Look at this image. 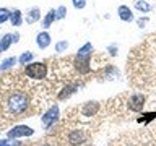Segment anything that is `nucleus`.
<instances>
[{"instance_id":"obj_1","label":"nucleus","mask_w":156,"mask_h":146,"mask_svg":"<svg viewBox=\"0 0 156 146\" xmlns=\"http://www.w3.org/2000/svg\"><path fill=\"white\" fill-rule=\"evenodd\" d=\"M28 107H29V96L21 91L12 92L5 101V109H7V114L10 117L21 115Z\"/></svg>"},{"instance_id":"obj_2","label":"nucleus","mask_w":156,"mask_h":146,"mask_svg":"<svg viewBox=\"0 0 156 146\" xmlns=\"http://www.w3.org/2000/svg\"><path fill=\"white\" fill-rule=\"evenodd\" d=\"M91 54H93V44L91 42H86L83 44L78 50L76 57H75V68L78 70V73L81 75H86L88 71L91 70Z\"/></svg>"},{"instance_id":"obj_3","label":"nucleus","mask_w":156,"mask_h":146,"mask_svg":"<svg viewBox=\"0 0 156 146\" xmlns=\"http://www.w3.org/2000/svg\"><path fill=\"white\" fill-rule=\"evenodd\" d=\"M24 75L31 80H44L47 76V65L44 62H31L24 65Z\"/></svg>"},{"instance_id":"obj_4","label":"nucleus","mask_w":156,"mask_h":146,"mask_svg":"<svg viewBox=\"0 0 156 146\" xmlns=\"http://www.w3.org/2000/svg\"><path fill=\"white\" fill-rule=\"evenodd\" d=\"M58 120V106L54 104L47 109V112L41 117V122L44 125V128H51L52 123H55V122Z\"/></svg>"},{"instance_id":"obj_5","label":"nucleus","mask_w":156,"mask_h":146,"mask_svg":"<svg viewBox=\"0 0 156 146\" xmlns=\"http://www.w3.org/2000/svg\"><path fill=\"white\" fill-rule=\"evenodd\" d=\"M145 102H146V97L145 94H141V92H136V94H132L129 102H127V106H129V109L132 112H141L145 109Z\"/></svg>"},{"instance_id":"obj_6","label":"nucleus","mask_w":156,"mask_h":146,"mask_svg":"<svg viewBox=\"0 0 156 146\" xmlns=\"http://www.w3.org/2000/svg\"><path fill=\"white\" fill-rule=\"evenodd\" d=\"M34 133V130L31 127H26V125H16L13 127L12 130H8L7 136L10 140H16V138H23V136H31Z\"/></svg>"},{"instance_id":"obj_7","label":"nucleus","mask_w":156,"mask_h":146,"mask_svg":"<svg viewBox=\"0 0 156 146\" xmlns=\"http://www.w3.org/2000/svg\"><path fill=\"white\" fill-rule=\"evenodd\" d=\"M68 143L72 146H80L83 143H86V135L83 130H72L68 135Z\"/></svg>"},{"instance_id":"obj_8","label":"nucleus","mask_w":156,"mask_h":146,"mask_svg":"<svg viewBox=\"0 0 156 146\" xmlns=\"http://www.w3.org/2000/svg\"><path fill=\"white\" fill-rule=\"evenodd\" d=\"M99 110V102L93 101V102H85L81 107H80V112L85 117H94Z\"/></svg>"},{"instance_id":"obj_9","label":"nucleus","mask_w":156,"mask_h":146,"mask_svg":"<svg viewBox=\"0 0 156 146\" xmlns=\"http://www.w3.org/2000/svg\"><path fill=\"white\" fill-rule=\"evenodd\" d=\"M117 15H119V18L125 23L133 21V13H132L130 7H127V5H120V7L117 8Z\"/></svg>"},{"instance_id":"obj_10","label":"nucleus","mask_w":156,"mask_h":146,"mask_svg":"<svg viewBox=\"0 0 156 146\" xmlns=\"http://www.w3.org/2000/svg\"><path fill=\"white\" fill-rule=\"evenodd\" d=\"M41 19V10H39V7H33L29 8L26 12V18H24V21H26L28 24H33Z\"/></svg>"},{"instance_id":"obj_11","label":"nucleus","mask_w":156,"mask_h":146,"mask_svg":"<svg viewBox=\"0 0 156 146\" xmlns=\"http://www.w3.org/2000/svg\"><path fill=\"white\" fill-rule=\"evenodd\" d=\"M36 44H37L39 49H42V50H44V49H47L49 44H51V34H49L47 31L39 33L36 36Z\"/></svg>"},{"instance_id":"obj_12","label":"nucleus","mask_w":156,"mask_h":146,"mask_svg":"<svg viewBox=\"0 0 156 146\" xmlns=\"http://www.w3.org/2000/svg\"><path fill=\"white\" fill-rule=\"evenodd\" d=\"M55 19H57V12H55V10H49L47 15H46V16H44V19H42V26L46 28V29L51 28L52 23L55 21Z\"/></svg>"},{"instance_id":"obj_13","label":"nucleus","mask_w":156,"mask_h":146,"mask_svg":"<svg viewBox=\"0 0 156 146\" xmlns=\"http://www.w3.org/2000/svg\"><path fill=\"white\" fill-rule=\"evenodd\" d=\"M10 23H12V26H21V24H23V13L20 12L18 8L12 12V16H10Z\"/></svg>"},{"instance_id":"obj_14","label":"nucleus","mask_w":156,"mask_h":146,"mask_svg":"<svg viewBox=\"0 0 156 146\" xmlns=\"http://www.w3.org/2000/svg\"><path fill=\"white\" fill-rule=\"evenodd\" d=\"M12 42H13V34H3L2 39H0V50L2 52L8 50L10 46H12Z\"/></svg>"},{"instance_id":"obj_15","label":"nucleus","mask_w":156,"mask_h":146,"mask_svg":"<svg viewBox=\"0 0 156 146\" xmlns=\"http://www.w3.org/2000/svg\"><path fill=\"white\" fill-rule=\"evenodd\" d=\"M16 62H18L16 57H8V58H5V60L0 63V71H7V70H10V68H13L15 65H16Z\"/></svg>"},{"instance_id":"obj_16","label":"nucleus","mask_w":156,"mask_h":146,"mask_svg":"<svg viewBox=\"0 0 156 146\" xmlns=\"http://www.w3.org/2000/svg\"><path fill=\"white\" fill-rule=\"evenodd\" d=\"M76 89H78V85H68V86H65L62 89V92L58 94V99H67V97L70 94H73Z\"/></svg>"},{"instance_id":"obj_17","label":"nucleus","mask_w":156,"mask_h":146,"mask_svg":"<svg viewBox=\"0 0 156 146\" xmlns=\"http://www.w3.org/2000/svg\"><path fill=\"white\" fill-rule=\"evenodd\" d=\"M31 60H33V52H29V50L23 52L21 55L18 57V63H20V65H28Z\"/></svg>"},{"instance_id":"obj_18","label":"nucleus","mask_w":156,"mask_h":146,"mask_svg":"<svg viewBox=\"0 0 156 146\" xmlns=\"http://www.w3.org/2000/svg\"><path fill=\"white\" fill-rule=\"evenodd\" d=\"M135 8L140 10V12H145L146 13V12H150V10H151V5L143 2V0H136V2H135Z\"/></svg>"},{"instance_id":"obj_19","label":"nucleus","mask_w":156,"mask_h":146,"mask_svg":"<svg viewBox=\"0 0 156 146\" xmlns=\"http://www.w3.org/2000/svg\"><path fill=\"white\" fill-rule=\"evenodd\" d=\"M10 16H12V12L8 8H0V24L5 21H10Z\"/></svg>"},{"instance_id":"obj_20","label":"nucleus","mask_w":156,"mask_h":146,"mask_svg":"<svg viewBox=\"0 0 156 146\" xmlns=\"http://www.w3.org/2000/svg\"><path fill=\"white\" fill-rule=\"evenodd\" d=\"M67 49H68V41H58L55 44V52H58V54L65 52Z\"/></svg>"},{"instance_id":"obj_21","label":"nucleus","mask_w":156,"mask_h":146,"mask_svg":"<svg viewBox=\"0 0 156 146\" xmlns=\"http://www.w3.org/2000/svg\"><path fill=\"white\" fill-rule=\"evenodd\" d=\"M72 5L76 10H83V8L86 7V0H72Z\"/></svg>"},{"instance_id":"obj_22","label":"nucleus","mask_w":156,"mask_h":146,"mask_svg":"<svg viewBox=\"0 0 156 146\" xmlns=\"http://www.w3.org/2000/svg\"><path fill=\"white\" fill-rule=\"evenodd\" d=\"M55 12H57V19H62V18H65V15H67V8L63 7V5H60Z\"/></svg>"},{"instance_id":"obj_23","label":"nucleus","mask_w":156,"mask_h":146,"mask_svg":"<svg viewBox=\"0 0 156 146\" xmlns=\"http://www.w3.org/2000/svg\"><path fill=\"white\" fill-rule=\"evenodd\" d=\"M0 146H21L20 141H8V140H0Z\"/></svg>"},{"instance_id":"obj_24","label":"nucleus","mask_w":156,"mask_h":146,"mask_svg":"<svg viewBox=\"0 0 156 146\" xmlns=\"http://www.w3.org/2000/svg\"><path fill=\"white\" fill-rule=\"evenodd\" d=\"M146 23H148V18H138V19H136V24H138V28H145Z\"/></svg>"},{"instance_id":"obj_25","label":"nucleus","mask_w":156,"mask_h":146,"mask_svg":"<svg viewBox=\"0 0 156 146\" xmlns=\"http://www.w3.org/2000/svg\"><path fill=\"white\" fill-rule=\"evenodd\" d=\"M109 50H111V54H112V55H115V50H117V47H115V46H111V47H109Z\"/></svg>"},{"instance_id":"obj_26","label":"nucleus","mask_w":156,"mask_h":146,"mask_svg":"<svg viewBox=\"0 0 156 146\" xmlns=\"http://www.w3.org/2000/svg\"><path fill=\"white\" fill-rule=\"evenodd\" d=\"M18 37H20V34L15 33V34H13V42H18Z\"/></svg>"},{"instance_id":"obj_27","label":"nucleus","mask_w":156,"mask_h":146,"mask_svg":"<svg viewBox=\"0 0 156 146\" xmlns=\"http://www.w3.org/2000/svg\"><path fill=\"white\" fill-rule=\"evenodd\" d=\"M41 146H52V144H49V143H44V144H41Z\"/></svg>"},{"instance_id":"obj_28","label":"nucleus","mask_w":156,"mask_h":146,"mask_svg":"<svg viewBox=\"0 0 156 146\" xmlns=\"http://www.w3.org/2000/svg\"><path fill=\"white\" fill-rule=\"evenodd\" d=\"M0 54H2V50H0Z\"/></svg>"}]
</instances>
